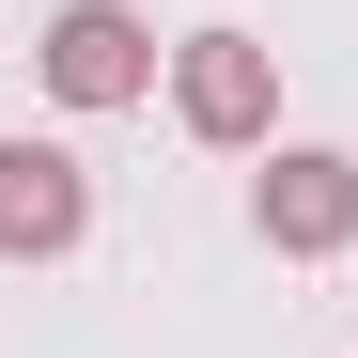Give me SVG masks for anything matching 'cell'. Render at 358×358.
<instances>
[{
  "instance_id": "cell-1",
  "label": "cell",
  "mask_w": 358,
  "mask_h": 358,
  "mask_svg": "<svg viewBox=\"0 0 358 358\" xmlns=\"http://www.w3.org/2000/svg\"><path fill=\"white\" fill-rule=\"evenodd\" d=\"M171 125L218 141V156H250L280 125V47L265 31H187V47H171Z\"/></svg>"
},
{
  "instance_id": "cell-2",
  "label": "cell",
  "mask_w": 358,
  "mask_h": 358,
  "mask_svg": "<svg viewBox=\"0 0 358 358\" xmlns=\"http://www.w3.org/2000/svg\"><path fill=\"white\" fill-rule=\"evenodd\" d=\"M156 63H171V47L125 16V0H63V16L31 31V78L63 94V109H141V94H156Z\"/></svg>"
},
{
  "instance_id": "cell-4",
  "label": "cell",
  "mask_w": 358,
  "mask_h": 358,
  "mask_svg": "<svg viewBox=\"0 0 358 358\" xmlns=\"http://www.w3.org/2000/svg\"><path fill=\"white\" fill-rule=\"evenodd\" d=\"M94 234V171L63 141H0V265H63Z\"/></svg>"
},
{
  "instance_id": "cell-3",
  "label": "cell",
  "mask_w": 358,
  "mask_h": 358,
  "mask_svg": "<svg viewBox=\"0 0 358 358\" xmlns=\"http://www.w3.org/2000/svg\"><path fill=\"white\" fill-rule=\"evenodd\" d=\"M250 218H265V250H296V265L358 250V156H327V141H280V156H265V187H250Z\"/></svg>"
}]
</instances>
